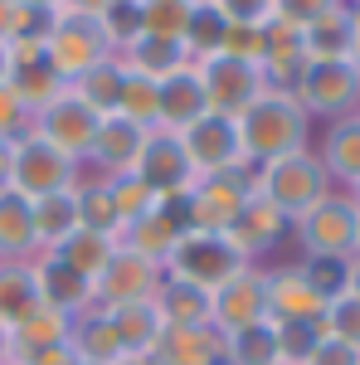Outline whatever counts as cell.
I'll list each match as a JSON object with an SVG mask.
<instances>
[{
    "label": "cell",
    "instance_id": "cell-1",
    "mask_svg": "<svg viewBox=\"0 0 360 365\" xmlns=\"http://www.w3.org/2000/svg\"><path fill=\"white\" fill-rule=\"evenodd\" d=\"M234 122H239V141H244V161L253 170L277 161V156H292V151L312 146V117L282 88H263Z\"/></svg>",
    "mask_w": 360,
    "mask_h": 365
},
{
    "label": "cell",
    "instance_id": "cell-2",
    "mask_svg": "<svg viewBox=\"0 0 360 365\" xmlns=\"http://www.w3.org/2000/svg\"><path fill=\"white\" fill-rule=\"evenodd\" d=\"M253 190L268 200L273 210H282L287 225H292L317 200L331 195L336 185H331V175H326V166L317 161V151L307 146V151H292V156H277L268 166H258L253 170Z\"/></svg>",
    "mask_w": 360,
    "mask_h": 365
},
{
    "label": "cell",
    "instance_id": "cell-3",
    "mask_svg": "<svg viewBox=\"0 0 360 365\" xmlns=\"http://www.w3.org/2000/svg\"><path fill=\"white\" fill-rule=\"evenodd\" d=\"M297 249L307 258H356V234H360V205L346 190H331L326 200H317L307 215L292 220Z\"/></svg>",
    "mask_w": 360,
    "mask_h": 365
},
{
    "label": "cell",
    "instance_id": "cell-4",
    "mask_svg": "<svg viewBox=\"0 0 360 365\" xmlns=\"http://www.w3.org/2000/svg\"><path fill=\"white\" fill-rule=\"evenodd\" d=\"M302 113L317 122H341L360 113V63L356 58H312L302 83L292 88Z\"/></svg>",
    "mask_w": 360,
    "mask_h": 365
},
{
    "label": "cell",
    "instance_id": "cell-5",
    "mask_svg": "<svg viewBox=\"0 0 360 365\" xmlns=\"http://www.w3.org/2000/svg\"><path fill=\"white\" fill-rule=\"evenodd\" d=\"M117 49H112L108 29H103V20H93V15H49V29H44V58L54 63V73L63 78V83H73L83 68H93V63H103V58H112Z\"/></svg>",
    "mask_w": 360,
    "mask_h": 365
},
{
    "label": "cell",
    "instance_id": "cell-6",
    "mask_svg": "<svg viewBox=\"0 0 360 365\" xmlns=\"http://www.w3.org/2000/svg\"><path fill=\"white\" fill-rule=\"evenodd\" d=\"M239 268H244V258L234 253V244H229L224 234H180L161 273H166V278H180V282H195V287H205V292H215V287L229 282Z\"/></svg>",
    "mask_w": 360,
    "mask_h": 365
},
{
    "label": "cell",
    "instance_id": "cell-7",
    "mask_svg": "<svg viewBox=\"0 0 360 365\" xmlns=\"http://www.w3.org/2000/svg\"><path fill=\"white\" fill-rule=\"evenodd\" d=\"M78 161L63 156L58 146H49L44 137L29 132L25 141H15V161H10V190H20L25 200L54 195V190H73L78 180Z\"/></svg>",
    "mask_w": 360,
    "mask_h": 365
},
{
    "label": "cell",
    "instance_id": "cell-8",
    "mask_svg": "<svg viewBox=\"0 0 360 365\" xmlns=\"http://www.w3.org/2000/svg\"><path fill=\"white\" fill-rule=\"evenodd\" d=\"M253 195V166L205 175L190 185V234H229L244 200Z\"/></svg>",
    "mask_w": 360,
    "mask_h": 365
},
{
    "label": "cell",
    "instance_id": "cell-9",
    "mask_svg": "<svg viewBox=\"0 0 360 365\" xmlns=\"http://www.w3.org/2000/svg\"><path fill=\"white\" fill-rule=\"evenodd\" d=\"M180 146H185V161H190L195 180L249 166L244 161V141H239V122L234 117H220V113H205L200 122H190L180 132Z\"/></svg>",
    "mask_w": 360,
    "mask_h": 365
},
{
    "label": "cell",
    "instance_id": "cell-10",
    "mask_svg": "<svg viewBox=\"0 0 360 365\" xmlns=\"http://www.w3.org/2000/svg\"><path fill=\"white\" fill-rule=\"evenodd\" d=\"M263 297H268L273 327H322V317H326V297L307 282L302 263L263 268Z\"/></svg>",
    "mask_w": 360,
    "mask_h": 365
},
{
    "label": "cell",
    "instance_id": "cell-11",
    "mask_svg": "<svg viewBox=\"0 0 360 365\" xmlns=\"http://www.w3.org/2000/svg\"><path fill=\"white\" fill-rule=\"evenodd\" d=\"M195 68H200V88H205L210 113H220V117H239L268 88L258 63H244V58H229V54H210Z\"/></svg>",
    "mask_w": 360,
    "mask_h": 365
},
{
    "label": "cell",
    "instance_id": "cell-12",
    "mask_svg": "<svg viewBox=\"0 0 360 365\" xmlns=\"http://www.w3.org/2000/svg\"><path fill=\"white\" fill-rule=\"evenodd\" d=\"M268 322V297H263V263H244L229 282L210 292V327L220 336H234L244 327Z\"/></svg>",
    "mask_w": 360,
    "mask_h": 365
},
{
    "label": "cell",
    "instance_id": "cell-13",
    "mask_svg": "<svg viewBox=\"0 0 360 365\" xmlns=\"http://www.w3.org/2000/svg\"><path fill=\"white\" fill-rule=\"evenodd\" d=\"M98 122H103V117L63 88V93H54V98L34 113V137H44L49 146H58L63 156H73V161L83 166L88 146H93V137H98Z\"/></svg>",
    "mask_w": 360,
    "mask_h": 365
},
{
    "label": "cell",
    "instance_id": "cell-14",
    "mask_svg": "<svg viewBox=\"0 0 360 365\" xmlns=\"http://www.w3.org/2000/svg\"><path fill=\"white\" fill-rule=\"evenodd\" d=\"M161 278H166V273H161L156 263L117 249L108 258V268L98 273V282H93V307L112 312V307H132V302H151L156 287H161Z\"/></svg>",
    "mask_w": 360,
    "mask_h": 365
},
{
    "label": "cell",
    "instance_id": "cell-15",
    "mask_svg": "<svg viewBox=\"0 0 360 365\" xmlns=\"http://www.w3.org/2000/svg\"><path fill=\"white\" fill-rule=\"evenodd\" d=\"M292 234V225H287V215L282 210H273L268 200L253 190L249 200H244V210H239V220L229 225V244H234V253L244 258V263H258V258H268V253L282 244Z\"/></svg>",
    "mask_w": 360,
    "mask_h": 365
},
{
    "label": "cell",
    "instance_id": "cell-16",
    "mask_svg": "<svg viewBox=\"0 0 360 365\" xmlns=\"http://www.w3.org/2000/svg\"><path fill=\"white\" fill-rule=\"evenodd\" d=\"M137 175L151 185V190H156V195L195 185V170H190V161H185L180 132L151 127V132H146V146H141V156H137Z\"/></svg>",
    "mask_w": 360,
    "mask_h": 365
},
{
    "label": "cell",
    "instance_id": "cell-17",
    "mask_svg": "<svg viewBox=\"0 0 360 365\" xmlns=\"http://www.w3.org/2000/svg\"><path fill=\"white\" fill-rule=\"evenodd\" d=\"M141 146H146V127H137V122H127V117H103L98 122V137H93V146H88V166H93V175H122V170H137V156Z\"/></svg>",
    "mask_w": 360,
    "mask_h": 365
},
{
    "label": "cell",
    "instance_id": "cell-18",
    "mask_svg": "<svg viewBox=\"0 0 360 365\" xmlns=\"http://www.w3.org/2000/svg\"><path fill=\"white\" fill-rule=\"evenodd\" d=\"M156 365H224V336L215 327H161L151 346Z\"/></svg>",
    "mask_w": 360,
    "mask_h": 365
},
{
    "label": "cell",
    "instance_id": "cell-19",
    "mask_svg": "<svg viewBox=\"0 0 360 365\" xmlns=\"http://www.w3.org/2000/svg\"><path fill=\"white\" fill-rule=\"evenodd\" d=\"M117 58H122V68H127V73L156 78V83H166L170 73H180V68H195L190 49H185L180 39H161V34H137L132 44H122V49H117Z\"/></svg>",
    "mask_w": 360,
    "mask_h": 365
},
{
    "label": "cell",
    "instance_id": "cell-20",
    "mask_svg": "<svg viewBox=\"0 0 360 365\" xmlns=\"http://www.w3.org/2000/svg\"><path fill=\"white\" fill-rule=\"evenodd\" d=\"M29 268H34V287H39V302L44 307H58V312H68V317L93 312V282H83L73 268H63L49 253H39Z\"/></svg>",
    "mask_w": 360,
    "mask_h": 365
},
{
    "label": "cell",
    "instance_id": "cell-21",
    "mask_svg": "<svg viewBox=\"0 0 360 365\" xmlns=\"http://www.w3.org/2000/svg\"><path fill=\"white\" fill-rule=\"evenodd\" d=\"M317 161L326 166L336 190H351L360 180V117H341L326 122V132L317 141Z\"/></svg>",
    "mask_w": 360,
    "mask_h": 365
},
{
    "label": "cell",
    "instance_id": "cell-22",
    "mask_svg": "<svg viewBox=\"0 0 360 365\" xmlns=\"http://www.w3.org/2000/svg\"><path fill=\"white\" fill-rule=\"evenodd\" d=\"M210 113V103H205V88H200V68H180V73H170L166 83H161V113H156V127H166V132H185L190 122Z\"/></svg>",
    "mask_w": 360,
    "mask_h": 365
},
{
    "label": "cell",
    "instance_id": "cell-23",
    "mask_svg": "<svg viewBox=\"0 0 360 365\" xmlns=\"http://www.w3.org/2000/svg\"><path fill=\"white\" fill-rule=\"evenodd\" d=\"M68 346H73V356H78V365H117L127 361V346H122V336H117V327H112L108 312H83V317H73V336H68Z\"/></svg>",
    "mask_w": 360,
    "mask_h": 365
},
{
    "label": "cell",
    "instance_id": "cell-24",
    "mask_svg": "<svg viewBox=\"0 0 360 365\" xmlns=\"http://www.w3.org/2000/svg\"><path fill=\"white\" fill-rule=\"evenodd\" d=\"M34 220H29V200L20 190H0V263H34Z\"/></svg>",
    "mask_w": 360,
    "mask_h": 365
},
{
    "label": "cell",
    "instance_id": "cell-25",
    "mask_svg": "<svg viewBox=\"0 0 360 365\" xmlns=\"http://www.w3.org/2000/svg\"><path fill=\"white\" fill-rule=\"evenodd\" d=\"M29 220H34V249L54 253L73 229H78V200L73 190H54V195L29 200Z\"/></svg>",
    "mask_w": 360,
    "mask_h": 365
},
{
    "label": "cell",
    "instance_id": "cell-26",
    "mask_svg": "<svg viewBox=\"0 0 360 365\" xmlns=\"http://www.w3.org/2000/svg\"><path fill=\"white\" fill-rule=\"evenodd\" d=\"M68 336H73V317L58 307H39V312H29L20 327H10V361L49 351V346H63Z\"/></svg>",
    "mask_w": 360,
    "mask_h": 365
},
{
    "label": "cell",
    "instance_id": "cell-27",
    "mask_svg": "<svg viewBox=\"0 0 360 365\" xmlns=\"http://www.w3.org/2000/svg\"><path fill=\"white\" fill-rule=\"evenodd\" d=\"M156 312H161V327H210V292L180 278H161L156 287Z\"/></svg>",
    "mask_w": 360,
    "mask_h": 365
},
{
    "label": "cell",
    "instance_id": "cell-28",
    "mask_svg": "<svg viewBox=\"0 0 360 365\" xmlns=\"http://www.w3.org/2000/svg\"><path fill=\"white\" fill-rule=\"evenodd\" d=\"M175 239H180V229L170 225L161 210H151V215L132 220V225L117 234V249H127V253H137V258H146V263H156V268H166Z\"/></svg>",
    "mask_w": 360,
    "mask_h": 365
},
{
    "label": "cell",
    "instance_id": "cell-29",
    "mask_svg": "<svg viewBox=\"0 0 360 365\" xmlns=\"http://www.w3.org/2000/svg\"><path fill=\"white\" fill-rule=\"evenodd\" d=\"M117 253V239H108V234H93V229H73L63 244H58L49 258H58L63 268H73L83 282H98V273L108 268V258Z\"/></svg>",
    "mask_w": 360,
    "mask_h": 365
},
{
    "label": "cell",
    "instance_id": "cell-30",
    "mask_svg": "<svg viewBox=\"0 0 360 365\" xmlns=\"http://www.w3.org/2000/svg\"><path fill=\"white\" fill-rule=\"evenodd\" d=\"M122 58L112 54V58H103V63H93V68H83L73 83H63L78 103H88L98 117H112L117 113V93H122Z\"/></svg>",
    "mask_w": 360,
    "mask_h": 365
},
{
    "label": "cell",
    "instance_id": "cell-31",
    "mask_svg": "<svg viewBox=\"0 0 360 365\" xmlns=\"http://www.w3.org/2000/svg\"><path fill=\"white\" fill-rule=\"evenodd\" d=\"M73 200H78V229H93V234H108L117 239L122 234V220H117V205H112V190L103 175H83L73 180Z\"/></svg>",
    "mask_w": 360,
    "mask_h": 365
},
{
    "label": "cell",
    "instance_id": "cell-32",
    "mask_svg": "<svg viewBox=\"0 0 360 365\" xmlns=\"http://www.w3.org/2000/svg\"><path fill=\"white\" fill-rule=\"evenodd\" d=\"M39 287H34V268L29 263H0V327H20L29 312H39Z\"/></svg>",
    "mask_w": 360,
    "mask_h": 365
},
{
    "label": "cell",
    "instance_id": "cell-33",
    "mask_svg": "<svg viewBox=\"0 0 360 365\" xmlns=\"http://www.w3.org/2000/svg\"><path fill=\"white\" fill-rule=\"evenodd\" d=\"M112 327L127 346V356H151V346L161 336V312L156 302H132V307H112Z\"/></svg>",
    "mask_w": 360,
    "mask_h": 365
},
{
    "label": "cell",
    "instance_id": "cell-34",
    "mask_svg": "<svg viewBox=\"0 0 360 365\" xmlns=\"http://www.w3.org/2000/svg\"><path fill=\"white\" fill-rule=\"evenodd\" d=\"M224 365H282L277 361V327L258 322V327L224 336Z\"/></svg>",
    "mask_w": 360,
    "mask_h": 365
},
{
    "label": "cell",
    "instance_id": "cell-35",
    "mask_svg": "<svg viewBox=\"0 0 360 365\" xmlns=\"http://www.w3.org/2000/svg\"><path fill=\"white\" fill-rule=\"evenodd\" d=\"M161 113V83L156 78H141V73H122V93H117V117L137 122V127H156Z\"/></svg>",
    "mask_w": 360,
    "mask_h": 365
},
{
    "label": "cell",
    "instance_id": "cell-36",
    "mask_svg": "<svg viewBox=\"0 0 360 365\" xmlns=\"http://www.w3.org/2000/svg\"><path fill=\"white\" fill-rule=\"evenodd\" d=\"M307 58H351V5L307 25Z\"/></svg>",
    "mask_w": 360,
    "mask_h": 365
},
{
    "label": "cell",
    "instance_id": "cell-37",
    "mask_svg": "<svg viewBox=\"0 0 360 365\" xmlns=\"http://www.w3.org/2000/svg\"><path fill=\"white\" fill-rule=\"evenodd\" d=\"M195 15V0H141V34H161L185 44V25Z\"/></svg>",
    "mask_w": 360,
    "mask_h": 365
},
{
    "label": "cell",
    "instance_id": "cell-38",
    "mask_svg": "<svg viewBox=\"0 0 360 365\" xmlns=\"http://www.w3.org/2000/svg\"><path fill=\"white\" fill-rule=\"evenodd\" d=\"M108 190H112V205H117V220H122V229L132 225V220H141V215H151V210H156V190L141 180L137 170L108 175Z\"/></svg>",
    "mask_w": 360,
    "mask_h": 365
},
{
    "label": "cell",
    "instance_id": "cell-39",
    "mask_svg": "<svg viewBox=\"0 0 360 365\" xmlns=\"http://www.w3.org/2000/svg\"><path fill=\"white\" fill-rule=\"evenodd\" d=\"M224 29H229V20H224L210 0H200V5H195V15H190V25H185V49H190L195 63H200V58H210V54H220Z\"/></svg>",
    "mask_w": 360,
    "mask_h": 365
},
{
    "label": "cell",
    "instance_id": "cell-40",
    "mask_svg": "<svg viewBox=\"0 0 360 365\" xmlns=\"http://www.w3.org/2000/svg\"><path fill=\"white\" fill-rule=\"evenodd\" d=\"M322 336H336V341H346V346H356V351H360V297L341 292V297H331V302H326Z\"/></svg>",
    "mask_w": 360,
    "mask_h": 365
},
{
    "label": "cell",
    "instance_id": "cell-41",
    "mask_svg": "<svg viewBox=\"0 0 360 365\" xmlns=\"http://www.w3.org/2000/svg\"><path fill=\"white\" fill-rule=\"evenodd\" d=\"M49 20L25 10L20 0H0V44H20V39H44Z\"/></svg>",
    "mask_w": 360,
    "mask_h": 365
},
{
    "label": "cell",
    "instance_id": "cell-42",
    "mask_svg": "<svg viewBox=\"0 0 360 365\" xmlns=\"http://www.w3.org/2000/svg\"><path fill=\"white\" fill-rule=\"evenodd\" d=\"M34 132V103H25L10 83H0V141H25Z\"/></svg>",
    "mask_w": 360,
    "mask_h": 365
},
{
    "label": "cell",
    "instance_id": "cell-43",
    "mask_svg": "<svg viewBox=\"0 0 360 365\" xmlns=\"http://www.w3.org/2000/svg\"><path fill=\"white\" fill-rule=\"evenodd\" d=\"M98 20H103V29H108L112 49H122V44H132V39L141 34V0H112Z\"/></svg>",
    "mask_w": 360,
    "mask_h": 365
},
{
    "label": "cell",
    "instance_id": "cell-44",
    "mask_svg": "<svg viewBox=\"0 0 360 365\" xmlns=\"http://www.w3.org/2000/svg\"><path fill=\"white\" fill-rule=\"evenodd\" d=\"M346 263H351V258H346ZM346 263H341V258H302V273H307V282L331 302V297L346 292Z\"/></svg>",
    "mask_w": 360,
    "mask_h": 365
},
{
    "label": "cell",
    "instance_id": "cell-45",
    "mask_svg": "<svg viewBox=\"0 0 360 365\" xmlns=\"http://www.w3.org/2000/svg\"><path fill=\"white\" fill-rule=\"evenodd\" d=\"M220 54L244 58V63H258V68H263V25H229Z\"/></svg>",
    "mask_w": 360,
    "mask_h": 365
},
{
    "label": "cell",
    "instance_id": "cell-46",
    "mask_svg": "<svg viewBox=\"0 0 360 365\" xmlns=\"http://www.w3.org/2000/svg\"><path fill=\"white\" fill-rule=\"evenodd\" d=\"M341 5H351V0H273V15L277 20H287V25H317L322 15H331V10H341Z\"/></svg>",
    "mask_w": 360,
    "mask_h": 365
},
{
    "label": "cell",
    "instance_id": "cell-47",
    "mask_svg": "<svg viewBox=\"0 0 360 365\" xmlns=\"http://www.w3.org/2000/svg\"><path fill=\"white\" fill-rule=\"evenodd\" d=\"M317 336H322V327H277V361L302 365L307 356H312Z\"/></svg>",
    "mask_w": 360,
    "mask_h": 365
},
{
    "label": "cell",
    "instance_id": "cell-48",
    "mask_svg": "<svg viewBox=\"0 0 360 365\" xmlns=\"http://www.w3.org/2000/svg\"><path fill=\"white\" fill-rule=\"evenodd\" d=\"M229 25H263L273 15V0H210Z\"/></svg>",
    "mask_w": 360,
    "mask_h": 365
},
{
    "label": "cell",
    "instance_id": "cell-49",
    "mask_svg": "<svg viewBox=\"0 0 360 365\" xmlns=\"http://www.w3.org/2000/svg\"><path fill=\"white\" fill-rule=\"evenodd\" d=\"M302 365H360V351L336 336H317V346H312V356Z\"/></svg>",
    "mask_w": 360,
    "mask_h": 365
},
{
    "label": "cell",
    "instance_id": "cell-50",
    "mask_svg": "<svg viewBox=\"0 0 360 365\" xmlns=\"http://www.w3.org/2000/svg\"><path fill=\"white\" fill-rule=\"evenodd\" d=\"M20 365H78V356H73V346L63 341V346H49V351H34V356H20Z\"/></svg>",
    "mask_w": 360,
    "mask_h": 365
},
{
    "label": "cell",
    "instance_id": "cell-51",
    "mask_svg": "<svg viewBox=\"0 0 360 365\" xmlns=\"http://www.w3.org/2000/svg\"><path fill=\"white\" fill-rule=\"evenodd\" d=\"M108 5H112V0H58V10H63V15H93V20H98ZM58 10H54V15H58Z\"/></svg>",
    "mask_w": 360,
    "mask_h": 365
},
{
    "label": "cell",
    "instance_id": "cell-52",
    "mask_svg": "<svg viewBox=\"0 0 360 365\" xmlns=\"http://www.w3.org/2000/svg\"><path fill=\"white\" fill-rule=\"evenodd\" d=\"M351 58L360 63V0H351Z\"/></svg>",
    "mask_w": 360,
    "mask_h": 365
},
{
    "label": "cell",
    "instance_id": "cell-53",
    "mask_svg": "<svg viewBox=\"0 0 360 365\" xmlns=\"http://www.w3.org/2000/svg\"><path fill=\"white\" fill-rule=\"evenodd\" d=\"M346 292H351V297H360V253L346 263Z\"/></svg>",
    "mask_w": 360,
    "mask_h": 365
},
{
    "label": "cell",
    "instance_id": "cell-54",
    "mask_svg": "<svg viewBox=\"0 0 360 365\" xmlns=\"http://www.w3.org/2000/svg\"><path fill=\"white\" fill-rule=\"evenodd\" d=\"M20 5H25V10H34V15H44V20L58 10V0H20Z\"/></svg>",
    "mask_w": 360,
    "mask_h": 365
},
{
    "label": "cell",
    "instance_id": "cell-55",
    "mask_svg": "<svg viewBox=\"0 0 360 365\" xmlns=\"http://www.w3.org/2000/svg\"><path fill=\"white\" fill-rule=\"evenodd\" d=\"M10 78V44H0V83Z\"/></svg>",
    "mask_w": 360,
    "mask_h": 365
},
{
    "label": "cell",
    "instance_id": "cell-56",
    "mask_svg": "<svg viewBox=\"0 0 360 365\" xmlns=\"http://www.w3.org/2000/svg\"><path fill=\"white\" fill-rule=\"evenodd\" d=\"M10 361V331H5V327H0V365Z\"/></svg>",
    "mask_w": 360,
    "mask_h": 365
},
{
    "label": "cell",
    "instance_id": "cell-57",
    "mask_svg": "<svg viewBox=\"0 0 360 365\" xmlns=\"http://www.w3.org/2000/svg\"><path fill=\"white\" fill-rule=\"evenodd\" d=\"M117 365H156L151 356H127V361H117Z\"/></svg>",
    "mask_w": 360,
    "mask_h": 365
},
{
    "label": "cell",
    "instance_id": "cell-58",
    "mask_svg": "<svg viewBox=\"0 0 360 365\" xmlns=\"http://www.w3.org/2000/svg\"><path fill=\"white\" fill-rule=\"evenodd\" d=\"M346 195H351V200H356V205H360V180H356V185H351V190H346Z\"/></svg>",
    "mask_w": 360,
    "mask_h": 365
},
{
    "label": "cell",
    "instance_id": "cell-59",
    "mask_svg": "<svg viewBox=\"0 0 360 365\" xmlns=\"http://www.w3.org/2000/svg\"><path fill=\"white\" fill-rule=\"evenodd\" d=\"M356 253H360V234H356Z\"/></svg>",
    "mask_w": 360,
    "mask_h": 365
},
{
    "label": "cell",
    "instance_id": "cell-60",
    "mask_svg": "<svg viewBox=\"0 0 360 365\" xmlns=\"http://www.w3.org/2000/svg\"><path fill=\"white\" fill-rule=\"evenodd\" d=\"M5 365H20V361H5Z\"/></svg>",
    "mask_w": 360,
    "mask_h": 365
},
{
    "label": "cell",
    "instance_id": "cell-61",
    "mask_svg": "<svg viewBox=\"0 0 360 365\" xmlns=\"http://www.w3.org/2000/svg\"><path fill=\"white\" fill-rule=\"evenodd\" d=\"M195 5H200V0H195Z\"/></svg>",
    "mask_w": 360,
    "mask_h": 365
},
{
    "label": "cell",
    "instance_id": "cell-62",
    "mask_svg": "<svg viewBox=\"0 0 360 365\" xmlns=\"http://www.w3.org/2000/svg\"><path fill=\"white\" fill-rule=\"evenodd\" d=\"M356 117H360V113H356Z\"/></svg>",
    "mask_w": 360,
    "mask_h": 365
}]
</instances>
